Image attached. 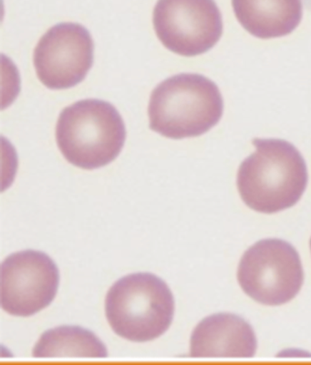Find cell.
<instances>
[{
  "label": "cell",
  "instance_id": "6da1fadb",
  "mask_svg": "<svg viewBox=\"0 0 311 365\" xmlns=\"http://www.w3.org/2000/svg\"><path fill=\"white\" fill-rule=\"evenodd\" d=\"M256 151L242 163L238 187L248 207L272 214L292 207L307 184L305 161L291 143L278 139H254Z\"/></svg>",
  "mask_w": 311,
  "mask_h": 365
},
{
  "label": "cell",
  "instance_id": "7a4b0ae2",
  "mask_svg": "<svg viewBox=\"0 0 311 365\" xmlns=\"http://www.w3.org/2000/svg\"><path fill=\"white\" fill-rule=\"evenodd\" d=\"M223 109L220 91L212 81L199 74L176 75L151 94L150 128L171 139L202 135L217 125Z\"/></svg>",
  "mask_w": 311,
  "mask_h": 365
},
{
  "label": "cell",
  "instance_id": "3957f363",
  "mask_svg": "<svg viewBox=\"0 0 311 365\" xmlns=\"http://www.w3.org/2000/svg\"><path fill=\"white\" fill-rule=\"evenodd\" d=\"M126 125L116 107L83 100L62 110L56 126L61 154L78 168L93 170L110 164L126 142Z\"/></svg>",
  "mask_w": 311,
  "mask_h": 365
},
{
  "label": "cell",
  "instance_id": "277c9868",
  "mask_svg": "<svg viewBox=\"0 0 311 365\" xmlns=\"http://www.w3.org/2000/svg\"><path fill=\"white\" fill-rule=\"evenodd\" d=\"M108 322L119 336L148 341L161 336L172 324L171 291L152 273H134L118 280L106 299Z\"/></svg>",
  "mask_w": 311,
  "mask_h": 365
},
{
  "label": "cell",
  "instance_id": "5b68a950",
  "mask_svg": "<svg viewBox=\"0 0 311 365\" xmlns=\"http://www.w3.org/2000/svg\"><path fill=\"white\" fill-rule=\"evenodd\" d=\"M239 284L247 294L264 305L289 302L299 293L303 269L299 254L290 244L280 240H262L242 257Z\"/></svg>",
  "mask_w": 311,
  "mask_h": 365
},
{
  "label": "cell",
  "instance_id": "8992f818",
  "mask_svg": "<svg viewBox=\"0 0 311 365\" xmlns=\"http://www.w3.org/2000/svg\"><path fill=\"white\" fill-rule=\"evenodd\" d=\"M153 26L166 48L186 57L210 50L223 32L221 13L214 0H159Z\"/></svg>",
  "mask_w": 311,
  "mask_h": 365
},
{
  "label": "cell",
  "instance_id": "52a82bcc",
  "mask_svg": "<svg viewBox=\"0 0 311 365\" xmlns=\"http://www.w3.org/2000/svg\"><path fill=\"white\" fill-rule=\"evenodd\" d=\"M0 274V302L8 314L28 316L50 305L57 293L60 275L50 257L24 250L6 257Z\"/></svg>",
  "mask_w": 311,
  "mask_h": 365
},
{
  "label": "cell",
  "instance_id": "ba28073f",
  "mask_svg": "<svg viewBox=\"0 0 311 365\" xmlns=\"http://www.w3.org/2000/svg\"><path fill=\"white\" fill-rule=\"evenodd\" d=\"M93 63V38L76 23H61L49 29L34 51L38 78L51 90L77 86L85 79Z\"/></svg>",
  "mask_w": 311,
  "mask_h": 365
},
{
  "label": "cell",
  "instance_id": "9c48e42d",
  "mask_svg": "<svg viewBox=\"0 0 311 365\" xmlns=\"http://www.w3.org/2000/svg\"><path fill=\"white\" fill-rule=\"evenodd\" d=\"M257 351L253 329L233 314L209 316L196 326L190 355L195 358H250Z\"/></svg>",
  "mask_w": 311,
  "mask_h": 365
},
{
  "label": "cell",
  "instance_id": "30bf717a",
  "mask_svg": "<svg viewBox=\"0 0 311 365\" xmlns=\"http://www.w3.org/2000/svg\"><path fill=\"white\" fill-rule=\"evenodd\" d=\"M238 21L255 37H284L299 26L301 0H232Z\"/></svg>",
  "mask_w": 311,
  "mask_h": 365
},
{
  "label": "cell",
  "instance_id": "8fae6325",
  "mask_svg": "<svg viewBox=\"0 0 311 365\" xmlns=\"http://www.w3.org/2000/svg\"><path fill=\"white\" fill-rule=\"evenodd\" d=\"M36 358H106L99 338L78 326H61L42 334L34 349Z\"/></svg>",
  "mask_w": 311,
  "mask_h": 365
},
{
  "label": "cell",
  "instance_id": "7c38bea8",
  "mask_svg": "<svg viewBox=\"0 0 311 365\" xmlns=\"http://www.w3.org/2000/svg\"><path fill=\"white\" fill-rule=\"evenodd\" d=\"M310 247H311V241H310Z\"/></svg>",
  "mask_w": 311,
  "mask_h": 365
}]
</instances>
